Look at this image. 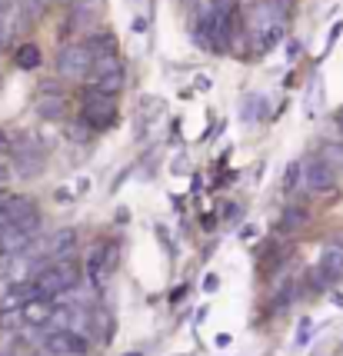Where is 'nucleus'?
Here are the masks:
<instances>
[{"label":"nucleus","instance_id":"obj_14","mask_svg":"<svg viewBox=\"0 0 343 356\" xmlns=\"http://www.w3.org/2000/svg\"><path fill=\"white\" fill-rule=\"evenodd\" d=\"M37 113H40L44 120H61L63 117V93H40Z\"/></svg>","mask_w":343,"mask_h":356},{"label":"nucleus","instance_id":"obj_6","mask_svg":"<svg viewBox=\"0 0 343 356\" xmlns=\"http://www.w3.org/2000/svg\"><path fill=\"white\" fill-rule=\"evenodd\" d=\"M117 257H120V243H107V240L94 243V250H90V260H87V280L104 283V280H107V273H113Z\"/></svg>","mask_w":343,"mask_h":356},{"label":"nucleus","instance_id":"obj_20","mask_svg":"<svg viewBox=\"0 0 343 356\" xmlns=\"http://www.w3.org/2000/svg\"><path fill=\"white\" fill-rule=\"evenodd\" d=\"M307 220H310V213L303 207H287L283 210V230H300V227H307Z\"/></svg>","mask_w":343,"mask_h":356},{"label":"nucleus","instance_id":"obj_34","mask_svg":"<svg viewBox=\"0 0 343 356\" xmlns=\"http://www.w3.org/2000/svg\"><path fill=\"white\" fill-rule=\"evenodd\" d=\"M237 217H240V207H237V203H230V207H227V220H230V223H234Z\"/></svg>","mask_w":343,"mask_h":356},{"label":"nucleus","instance_id":"obj_42","mask_svg":"<svg viewBox=\"0 0 343 356\" xmlns=\"http://www.w3.org/2000/svg\"><path fill=\"white\" fill-rule=\"evenodd\" d=\"M0 356H10V353H0Z\"/></svg>","mask_w":343,"mask_h":356},{"label":"nucleus","instance_id":"obj_28","mask_svg":"<svg viewBox=\"0 0 343 356\" xmlns=\"http://www.w3.org/2000/svg\"><path fill=\"white\" fill-rule=\"evenodd\" d=\"M273 7H277V14H280V20H287V14H290V7H294V0H273Z\"/></svg>","mask_w":343,"mask_h":356},{"label":"nucleus","instance_id":"obj_37","mask_svg":"<svg viewBox=\"0 0 343 356\" xmlns=\"http://www.w3.org/2000/svg\"><path fill=\"white\" fill-rule=\"evenodd\" d=\"M173 173H187V160H184V156H180V160L173 163Z\"/></svg>","mask_w":343,"mask_h":356},{"label":"nucleus","instance_id":"obj_36","mask_svg":"<svg viewBox=\"0 0 343 356\" xmlns=\"http://www.w3.org/2000/svg\"><path fill=\"white\" fill-rule=\"evenodd\" d=\"M240 236H244V240H253V236H257V227H244V230H240Z\"/></svg>","mask_w":343,"mask_h":356},{"label":"nucleus","instance_id":"obj_12","mask_svg":"<svg viewBox=\"0 0 343 356\" xmlns=\"http://www.w3.org/2000/svg\"><path fill=\"white\" fill-rule=\"evenodd\" d=\"M273 113H270V107H266V100L260 97V93H250V97H244V104H240V120L244 124H253V120H270Z\"/></svg>","mask_w":343,"mask_h":356},{"label":"nucleus","instance_id":"obj_43","mask_svg":"<svg viewBox=\"0 0 343 356\" xmlns=\"http://www.w3.org/2000/svg\"><path fill=\"white\" fill-rule=\"evenodd\" d=\"M184 356H190V353H184Z\"/></svg>","mask_w":343,"mask_h":356},{"label":"nucleus","instance_id":"obj_15","mask_svg":"<svg viewBox=\"0 0 343 356\" xmlns=\"http://www.w3.org/2000/svg\"><path fill=\"white\" fill-rule=\"evenodd\" d=\"M87 44H90V50H94L97 57H104V54H117V37H113V31H90Z\"/></svg>","mask_w":343,"mask_h":356},{"label":"nucleus","instance_id":"obj_35","mask_svg":"<svg viewBox=\"0 0 343 356\" xmlns=\"http://www.w3.org/2000/svg\"><path fill=\"white\" fill-rule=\"evenodd\" d=\"M77 190H80V193H90V180H87V177H80V180H77Z\"/></svg>","mask_w":343,"mask_h":356},{"label":"nucleus","instance_id":"obj_23","mask_svg":"<svg viewBox=\"0 0 343 356\" xmlns=\"http://www.w3.org/2000/svg\"><path fill=\"white\" fill-rule=\"evenodd\" d=\"M320 77L313 74V80H310V90H307V117H317L320 113Z\"/></svg>","mask_w":343,"mask_h":356},{"label":"nucleus","instance_id":"obj_5","mask_svg":"<svg viewBox=\"0 0 343 356\" xmlns=\"http://www.w3.org/2000/svg\"><path fill=\"white\" fill-rule=\"evenodd\" d=\"M44 350L54 356H83L87 353V340L80 337L77 330H70V326H63V330L54 326L44 337Z\"/></svg>","mask_w":343,"mask_h":356},{"label":"nucleus","instance_id":"obj_30","mask_svg":"<svg viewBox=\"0 0 343 356\" xmlns=\"http://www.w3.org/2000/svg\"><path fill=\"white\" fill-rule=\"evenodd\" d=\"M217 286H220V280L214 277V273H210V277L203 280V290H207V293H214V290H217Z\"/></svg>","mask_w":343,"mask_h":356},{"label":"nucleus","instance_id":"obj_24","mask_svg":"<svg viewBox=\"0 0 343 356\" xmlns=\"http://www.w3.org/2000/svg\"><path fill=\"white\" fill-rule=\"evenodd\" d=\"M310 337H313V320H307V316H303V320H300V330H296V346H303Z\"/></svg>","mask_w":343,"mask_h":356},{"label":"nucleus","instance_id":"obj_33","mask_svg":"<svg viewBox=\"0 0 343 356\" xmlns=\"http://www.w3.org/2000/svg\"><path fill=\"white\" fill-rule=\"evenodd\" d=\"M296 54H300V44H296V40H290V44H287V57H290V60H296Z\"/></svg>","mask_w":343,"mask_h":356},{"label":"nucleus","instance_id":"obj_19","mask_svg":"<svg viewBox=\"0 0 343 356\" xmlns=\"http://www.w3.org/2000/svg\"><path fill=\"white\" fill-rule=\"evenodd\" d=\"M117 70H124V63H120V57L117 54H104V57H97L94 60V77H104V74H117Z\"/></svg>","mask_w":343,"mask_h":356},{"label":"nucleus","instance_id":"obj_32","mask_svg":"<svg viewBox=\"0 0 343 356\" xmlns=\"http://www.w3.org/2000/svg\"><path fill=\"white\" fill-rule=\"evenodd\" d=\"M193 87H197L200 93H207V90H210V77H203V74H200V77L193 80Z\"/></svg>","mask_w":343,"mask_h":356},{"label":"nucleus","instance_id":"obj_11","mask_svg":"<svg viewBox=\"0 0 343 356\" xmlns=\"http://www.w3.org/2000/svg\"><path fill=\"white\" fill-rule=\"evenodd\" d=\"M320 270L327 273V280L333 283V280L343 277V243H327V247L320 250Z\"/></svg>","mask_w":343,"mask_h":356},{"label":"nucleus","instance_id":"obj_40","mask_svg":"<svg viewBox=\"0 0 343 356\" xmlns=\"http://www.w3.org/2000/svg\"><path fill=\"white\" fill-rule=\"evenodd\" d=\"M127 356H143V353H141V350H134V353H127Z\"/></svg>","mask_w":343,"mask_h":356},{"label":"nucleus","instance_id":"obj_16","mask_svg":"<svg viewBox=\"0 0 343 356\" xmlns=\"http://www.w3.org/2000/svg\"><path fill=\"white\" fill-rule=\"evenodd\" d=\"M300 186H307V163L294 160V163L287 167V173H283V190H287V193H296Z\"/></svg>","mask_w":343,"mask_h":356},{"label":"nucleus","instance_id":"obj_10","mask_svg":"<svg viewBox=\"0 0 343 356\" xmlns=\"http://www.w3.org/2000/svg\"><path fill=\"white\" fill-rule=\"evenodd\" d=\"M167 110V104L160 100V97H150V93H143L141 104H137V137H143L147 130H150V124H154L157 117Z\"/></svg>","mask_w":343,"mask_h":356},{"label":"nucleus","instance_id":"obj_17","mask_svg":"<svg viewBox=\"0 0 343 356\" xmlns=\"http://www.w3.org/2000/svg\"><path fill=\"white\" fill-rule=\"evenodd\" d=\"M14 60L20 70H37L40 67V47L37 44H20L14 54Z\"/></svg>","mask_w":343,"mask_h":356},{"label":"nucleus","instance_id":"obj_18","mask_svg":"<svg viewBox=\"0 0 343 356\" xmlns=\"http://www.w3.org/2000/svg\"><path fill=\"white\" fill-rule=\"evenodd\" d=\"M294 296H296V283L294 280H287V277H280V283H277V296H273V300H277V303H273V310L283 313L290 303H294Z\"/></svg>","mask_w":343,"mask_h":356},{"label":"nucleus","instance_id":"obj_9","mask_svg":"<svg viewBox=\"0 0 343 356\" xmlns=\"http://www.w3.org/2000/svg\"><path fill=\"white\" fill-rule=\"evenodd\" d=\"M0 210L7 223H20V220L37 217V203L31 197H20V193H0Z\"/></svg>","mask_w":343,"mask_h":356},{"label":"nucleus","instance_id":"obj_26","mask_svg":"<svg viewBox=\"0 0 343 356\" xmlns=\"http://www.w3.org/2000/svg\"><path fill=\"white\" fill-rule=\"evenodd\" d=\"M74 197H77V193H74L70 186H57V190H54V200H57V203H70Z\"/></svg>","mask_w":343,"mask_h":356},{"label":"nucleus","instance_id":"obj_29","mask_svg":"<svg viewBox=\"0 0 343 356\" xmlns=\"http://www.w3.org/2000/svg\"><path fill=\"white\" fill-rule=\"evenodd\" d=\"M147 27H150V24H147V17H137V20H134V33H137V37L147 33Z\"/></svg>","mask_w":343,"mask_h":356},{"label":"nucleus","instance_id":"obj_41","mask_svg":"<svg viewBox=\"0 0 343 356\" xmlns=\"http://www.w3.org/2000/svg\"><path fill=\"white\" fill-rule=\"evenodd\" d=\"M340 137H343V117H340Z\"/></svg>","mask_w":343,"mask_h":356},{"label":"nucleus","instance_id":"obj_3","mask_svg":"<svg viewBox=\"0 0 343 356\" xmlns=\"http://www.w3.org/2000/svg\"><path fill=\"white\" fill-rule=\"evenodd\" d=\"M94 60L97 54L90 50V44H67L57 54V74L67 80H80L94 70Z\"/></svg>","mask_w":343,"mask_h":356},{"label":"nucleus","instance_id":"obj_7","mask_svg":"<svg viewBox=\"0 0 343 356\" xmlns=\"http://www.w3.org/2000/svg\"><path fill=\"white\" fill-rule=\"evenodd\" d=\"M307 186L313 193H327V190L337 186V170L330 167L324 156H310L307 160Z\"/></svg>","mask_w":343,"mask_h":356},{"label":"nucleus","instance_id":"obj_1","mask_svg":"<svg viewBox=\"0 0 343 356\" xmlns=\"http://www.w3.org/2000/svg\"><path fill=\"white\" fill-rule=\"evenodd\" d=\"M80 120L90 130H110L117 124V100L113 93H104L100 87H87L83 90V113Z\"/></svg>","mask_w":343,"mask_h":356},{"label":"nucleus","instance_id":"obj_25","mask_svg":"<svg viewBox=\"0 0 343 356\" xmlns=\"http://www.w3.org/2000/svg\"><path fill=\"white\" fill-rule=\"evenodd\" d=\"M14 147H17V140L0 127V154H14Z\"/></svg>","mask_w":343,"mask_h":356},{"label":"nucleus","instance_id":"obj_22","mask_svg":"<svg viewBox=\"0 0 343 356\" xmlns=\"http://www.w3.org/2000/svg\"><path fill=\"white\" fill-rule=\"evenodd\" d=\"M320 156L327 160L333 170H343V143H324V150H320Z\"/></svg>","mask_w":343,"mask_h":356},{"label":"nucleus","instance_id":"obj_31","mask_svg":"<svg viewBox=\"0 0 343 356\" xmlns=\"http://www.w3.org/2000/svg\"><path fill=\"white\" fill-rule=\"evenodd\" d=\"M340 33H343V24H333V31H330V40H327V50L337 44V37H340Z\"/></svg>","mask_w":343,"mask_h":356},{"label":"nucleus","instance_id":"obj_39","mask_svg":"<svg viewBox=\"0 0 343 356\" xmlns=\"http://www.w3.org/2000/svg\"><path fill=\"white\" fill-rule=\"evenodd\" d=\"M220 7H230V3H234V0H217Z\"/></svg>","mask_w":343,"mask_h":356},{"label":"nucleus","instance_id":"obj_38","mask_svg":"<svg viewBox=\"0 0 343 356\" xmlns=\"http://www.w3.org/2000/svg\"><path fill=\"white\" fill-rule=\"evenodd\" d=\"M214 343H217V346H230V333H220Z\"/></svg>","mask_w":343,"mask_h":356},{"label":"nucleus","instance_id":"obj_4","mask_svg":"<svg viewBox=\"0 0 343 356\" xmlns=\"http://www.w3.org/2000/svg\"><path fill=\"white\" fill-rule=\"evenodd\" d=\"M44 163H47V156H44V150H40L33 140H20L14 147V167H17L14 173L20 180L40 177V173H44Z\"/></svg>","mask_w":343,"mask_h":356},{"label":"nucleus","instance_id":"obj_2","mask_svg":"<svg viewBox=\"0 0 343 356\" xmlns=\"http://www.w3.org/2000/svg\"><path fill=\"white\" fill-rule=\"evenodd\" d=\"M37 286H40V293L44 296H61V293H67V290H74L80 283V270L70 260H50L40 273H37Z\"/></svg>","mask_w":343,"mask_h":356},{"label":"nucleus","instance_id":"obj_21","mask_svg":"<svg viewBox=\"0 0 343 356\" xmlns=\"http://www.w3.org/2000/svg\"><path fill=\"white\" fill-rule=\"evenodd\" d=\"M94 87H100L104 93H113V97H117V90L124 87V70H117V74H104V77H94Z\"/></svg>","mask_w":343,"mask_h":356},{"label":"nucleus","instance_id":"obj_27","mask_svg":"<svg viewBox=\"0 0 343 356\" xmlns=\"http://www.w3.org/2000/svg\"><path fill=\"white\" fill-rule=\"evenodd\" d=\"M10 177H14V163L0 160V186H7V184H10Z\"/></svg>","mask_w":343,"mask_h":356},{"label":"nucleus","instance_id":"obj_8","mask_svg":"<svg viewBox=\"0 0 343 356\" xmlns=\"http://www.w3.org/2000/svg\"><path fill=\"white\" fill-rule=\"evenodd\" d=\"M20 316H24V326H50L57 316V307H54L50 296H37V300H27L20 307Z\"/></svg>","mask_w":343,"mask_h":356},{"label":"nucleus","instance_id":"obj_13","mask_svg":"<svg viewBox=\"0 0 343 356\" xmlns=\"http://www.w3.org/2000/svg\"><path fill=\"white\" fill-rule=\"evenodd\" d=\"M77 236H80V233L74 230V227H63V230H57L47 240V250H50L47 257H50V260H61V253H70V250H74Z\"/></svg>","mask_w":343,"mask_h":356}]
</instances>
